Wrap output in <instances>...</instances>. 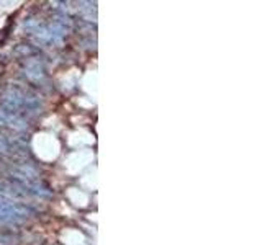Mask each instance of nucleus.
Instances as JSON below:
<instances>
[{
    "label": "nucleus",
    "instance_id": "1",
    "mask_svg": "<svg viewBox=\"0 0 262 245\" xmlns=\"http://www.w3.org/2000/svg\"><path fill=\"white\" fill-rule=\"evenodd\" d=\"M2 103L5 113L13 114V116L18 118L21 113H30L39 108V102L36 100V96L20 87L8 88L2 98Z\"/></svg>",
    "mask_w": 262,
    "mask_h": 245
},
{
    "label": "nucleus",
    "instance_id": "2",
    "mask_svg": "<svg viewBox=\"0 0 262 245\" xmlns=\"http://www.w3.org/2000/svg\"><path fill=\"white\" fill-rule=\"evenodd\" d=\"M35 211L30 206L13 200L0 198V223L2 224H16L30 219Z\"/></svg>",
    "mask_w": 262,
    "mask_h": 245
},
{
    "label": "nucleus",
    "instance_id": "3",
    "mask_svg": "<svg viewBox=\"0 0 262 245\" xmlns=\"http://www.w3.org/2000/svg\"><path fill=\"white\" fill-rule=\"evenodd\" d=\"M12 243V237H8L7 234L0 232V245H10Z\"/></svg>",
    "mask_w": 262,
    "mask_h": 245
}]
</instances>
